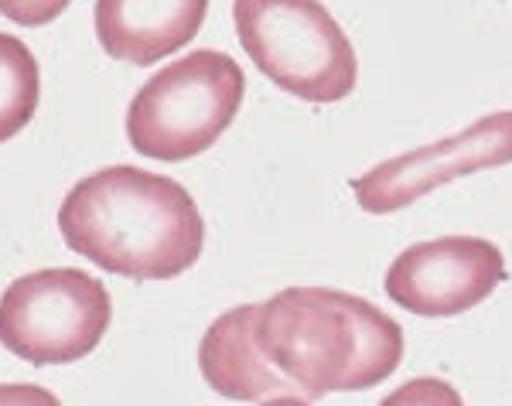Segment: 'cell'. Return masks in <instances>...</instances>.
I'll use <instances>...</instances> for the list:
<instances>
[{
	"label": "cell",
	"instance_id": "1",
	"mask_svg": "<svg viewBox=\"0 0 512 406\" xmlns=\"http://www.w3.org/2000/svg\"><path fill=\"white\" fill-rule=\"evenodd\" d=\"M72 253L130 280H171L192 270L205 222L185 185L140 168H103L82 178L59 209Z\"/></svg>",
	"mask_w": 512,
	"mask_h": 406
},
{
	"label": "cell",
	"instance_id": "2",
	"mask_svg": "<svg viewBox=\"0 0 512 406\" xmlns=\"http://www.w3.org/2000/svg\"><path fill=\"white\" fill-rule=\"evenodd\" d=\"M256 342L311 403L373 389L403 362V328L373 301L335 287L274 294L256 314Z\"/></svg>",
	"mask_w": 512,
	"mask_h": 406
},
{
	"label": "cell",
	"instance_id": "3",
	"mask_svg": "<svg viewBox=\"0 0 512 406\" xmlns=\"http://www.w3.org/2000/svg\"><path fill=\"white\" fill-rule=\"evenodd\" d=\"M243 52L274 86L308 103H338L359 82V58L321 0H233Z\"/></svg>",
	"mask_w": 512,
	"mask_h": 406
},
{
	"label": "cell",
	"instance_id": "4",
	"mask_svg": "<svg viewBox=\"0 0 512 406\" xmlns=\"http://www.w3.org/2000/svg\"><path fill=\"white\" fill-rule=\"evenodd\" d=\"M243 93V69L216 48L175 58L130 103V147L164 164L198 157L229 130Z\"/></svg>",
	"mask_w": 512,
	"mask_h": 406
},
{
	"label": "cell",
	"instance_id": "5",
	"mask_svg": "<svg viewBox=\"0 0 512 406\" xmlns=\"http://www.w3.org/2000/svg\"><path fill=\"white\" fill-rule=\"evenodd\" d=\"M110 321V290L76 267L24 273L0 297V345L31 366L86 359Z\"/></svg>",
	"mask_w": 512,
	"mask_h": 406
},
{
	"label": "cell",
	"instance_id": "6",
	"mask_svg": "<svg viewBox=\"0 0 512 406\" xmlns=\"http://www.w3.org/2000/svg\"><path fill=\"white\" fill-rule=\"evenodd\" d=\"M506 164H512V110L489 113L461 134L379 161L362 178H352V192L369 215H390L454 178Z\"/></svg>",
	"mask_w": 512,
	"mask_h": 406
},
{
	"label": "cell",
	"instance_id": "7",
	"mask_svg": "<svg viewBox=\"0 0 512 406\" xmlns=\"http://www.w3.org/2000/svg\"><path fill=\"white\" fill-rule=\"evenodd\" d=\"M506 280V260L482 236H441L403 250L386 270V294L420 318L472 311Z\"/></svg>",
	"mask_w": 512,
	"mask_h": 406
},
{
	"label": "cell",
	"instance_id": "8",
	"mask_svg": "<svg viewBox=\"0 0 512 406\" xmlns=\"http://www.w3.org/2000/svg\"><path fill=\"white\" fill-rule=\"evenodd\" d=\"M256 314L260 304H239L209 325L198 348L205 383L239 403H311V396L263 355L256 342Z\"/></svg>",
	"mask_w": 512,
	"mask_h": 406
},
{
	"label": "cell",
	"instance_id": "9",
	"mask_svg": "<svg viewBox=\"0 0 512 406\" xmlns=\"http://www.w3.org/2000/svg\"><path fill=\"white\" fill-rule=\"evenodd\" d=\"M209 14V0H96L93 24L103 52L151 65L185 48Z\"/></svg>",
	"mask_w": 512,
	"mask_h": 406
},
{
	"label": "cell",
	"instance_id": "10",
	"mask_svg": "<svg viewBox=\"0 0 512 406\" xmlns=\"http://www.w3.org/2000/svg\"><path fill=\"white\" fill-rule=\"evenodd\" d=\"M41 72L31 48L14 35H0V144L18 137L38 113Z\"/></svg>",
	"mask_w": 512,
	"mask_h": 406
},
{
	"label": "cell",
	"instance_id": "11",
	"mask_svg": "<svg viewBox=\"0 0 512 406\" xmlns=\"http://www.w3.org/2000/svg\"><path fill=\"white\" fill-rule=\"evenodd\" d=\"M69 4L72 0H0V14L21 24V28H41V24L62 18V11Z\"/></svg>",
	"mask_w": 512,
	"mask_h": 406
}]
</instances>
